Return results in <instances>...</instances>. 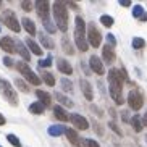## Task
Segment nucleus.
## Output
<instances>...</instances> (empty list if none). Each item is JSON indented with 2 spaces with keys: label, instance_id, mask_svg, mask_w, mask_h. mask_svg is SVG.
I'll list each match as a JSON object with an SVG mask.
<instances>
[{
  "label": "nucleus",
  "instance_id": "nucleus-1",
  "mask_svg": "<svg viewBox=\"0 0 147 147\" xmlns=\"http://www.w3.org/2000/svg\"><path fill=\"white\" fill-rule=\"evenodd\" d=\"M123 81H129L128 74L123 68L117 69L112 68L108 71V91H110V95L112 99L117 102L118 105H123V97H121V89H123Z\"/></svg>",
  "mask_w": 147,
  "mask_h": 147
},
{
  "label": "nucleus",
  "instance_id": "nucleus-2",
  "mask_svg": "<svg viewBox=\"0 0 147 147\" xmlns=\"http://www.w3.org/2000/svg\"><path fill=\"white\" fill-rule=\"evenodd\" d=\"M74 42H76V47H78L81 52H86L87 49H89L86 24H84V20H82L81 16L74 18Z\"/></svg>",
  "mask_w": 147,
  "mask_h": 147
},
{
  "label": "nucleus",
  "instance_id": "nucleus-3",
  "mask_svg": "<svg viewBox=\"0 0 147 147\" xmlns=\"http://www.w3.org/2000/svg\"><path fill=\"white\" fill-rule=\"evenodd\" d=\"M52 10H53V20H55L57 28L61 32H66V29H68V10H66V3L53 2Z\"/></svg>",
  "mask_w": 147,
  "mask_h": 147
},
{
  "label": "nucleus",
  "instance_id": "nucleus-4",
  "mask_svg": "<svg viewBox=\"0 0 147 147\" xmlns=\"http://www.w3.org/2000/svg\"><path fill=\"white\" fill-rule=\"evenodd\" d=\"M0 92H2V95H3L11 105H18V95H16V92H15L13 86H11L7 79L0 78Z\"/></svg>",
  "mask_w": 147,
  "mask_h": 147
},
{
  "label": "nucleus",
  "instance_id": "nucleus-5",
  "mask_svg": "<svg viewBox=\"0 0 147 147\" xmlns=\"http://www.w3.org/2000/svg\"><path fill=\"white\" fill-rule=\"evenodd\" d=\"M16 69L28 79V82L34 84V86H39V84H40V78H39V76H36L34 71L28 66L26 61H18V63H16Z\"/></svg>",
  "mask_w": 147,
  "mask_h": 147
},
{
  "label": "nucleus",
  "instance_id": "nucleus-6",
  "mask_svg": "<svg viewBox=\"0 0 147 147\" xmlns=\"http://www.w3.org/2000/svg\"><path fill=\"white\" fill-rule=\"evenodd\" d=\"M87 42L89 45H92L94 49L100 47V44H102V36H100V31L97 29L94 23H91L89 26H87Z\"/></svg>",
  "mask_w": 147,
  "mask_h": 147
},
{
  "label": "nucleus",
  "instance_id": "nucleus-7",
  "mask_svg": "<svg viewBox=\"0 0 147 147\" xmlns=\"http://www.w3.org/2000/svg\"><path fill=\"white\" fill-rule=\"evenodd\" d=\"M3 23L8 26V29H11L13 32H20V29H21V26H20V23H18V20H16V15H15L11 10H7V11H5Z\"/></svg>",
  "mask_w": 147,
  "mask_h": 147
},
{
  "label": "nucleus",
  "instance_id": "nucleus-8",
  "mask_svg": "<svg viewBox=\"0 0 147 147\" xmlns=\"http://www.w3.org/2000/svg\"><path fill=\"white\" fill-rule=\"evenodd\" d=\"M36 7H37V15L40 16L42 21L50 20V8H52L50 2H47V0H39V2H36Z\"/></svg>",
  "mask_w": 147,
  "mask_h": 147
},
{
  "label": "nucleus",
  "instance_id": "nucleus-9",
  "mask_svg": "<svg viewBox=\"0 0 147 147\" xmlns=\"http://www.w3.org/2000/svg\"><path fill=\"white\" fill-rule=\"evenodd\" d=\"M128 105H129L133 110H141L142 105H144L142 95L139 94L138 91H129V94H128Z\"/></svg>",
  "mask_w": 147,
  "mask_h": 147
},
{
  "label": "nucleus",
  "instance_id": "nucleus-10",
  "mask_svg": "<svg viewBox=\"0 0 147 147\" xmlns=\"http://www.w3.org/2000/svg\"><path fill=\"white\" fill-rule=\"evenodd\" d=\"M69 121L74 125V128H78V129H81V131H86L87 128H89V121L82 117V115H78V113L69 115Z\"/></svg>",
  "mask_w": 147,
  "mask_h": 147
},
{
  "label": "nucleus",
  "instance_id": "nucleus-11",
  "mask_svg": "<svg viewBox=\"0 0 147 147\" xmlns=\"http://www.w3.org/2000/svg\"><path fill=\"white\" fill-rule=\"evenodd\" d=\"M89 65H91L92 71L97 73L99 76H102V74L105 73V71H104V63H102V60H100L97 55H92L91 58H89Z\"/></svg>",
  "mask_w": 147,
  "mask_h": 147
},
{
  "label": "nucleus",
  "instance_id": "nucleus-12",
  "mask_svg": "<svg viewBox=\"0 0 147 147\" xmlns=\"http://www.w3.org/2000/svg\"><path fill=\"white\" fill-rule=\"evenodd\" d=\"M79 84H81V91H82V94H84V97H86V100H89V102H91V100L94 99L92 84L89 81H86V79H81V81H79Z\"/></svg>",
  "mask_w": 147,
  "mask_h": 147
},
{
  "label": "nucleus",
  "instance_id": "nucleus-13",
  "mask_svg": "<svg viewBox=\"0 0 147 147\" xmlns=\"http://www.w3.org/2000/svg\"><path fill=\"white\" fill-rule=\"evenodd\" d=\"M102 57H104V60H105L107 65H112L113 61H115L117 55H115V50H113L112 45H105V47L102 49Z\"/></svg>",
  "mask_w": 147,
  "mask_h": 147
},
{
  "label": "nucleus",
  "instance_id": "nucleus-14",
  "mask_svg": "<svg viewBox=\"0 0 147 147\" xmlns=\"http://www.w3.org/2000/svg\"><path fill=\"white\" fill-rule=\"evenodd\" d=\"M15 50H16L23 58H24V61H29L31 60V55H29V52H28L26 45H24L20 39H15Z\"/></svg>",
  "mask_w": 147,
  "mask_h": 147
},
{
  "label": "nucleus",
  "instance_id": "nucleus-15",
  "mask_svg": "<svg viewBox=\"0 0 147 147\" xmlns=\"http://www.w3.org/2000/svg\"><path fill=\"white\" fill-rule=\"evenodd\" d=\"M0 49L5 50L7 53H13L15 52V40L11 37H2L0 39Z\"/></svg>",
  "mask_w": 147,
  "mask_h": 147
},
{
  "label": "nucleus",
  "instance_id": "nucleus-16",
  "mask_svg": "<svg viewBox=\"0 0 147 147\" xmlns=\"http://www.w3.org/2000/svg\"><path fill=\"white\" fill-rule=\"evenodd\" d=\"M57 68H58L60 73L68 74V76L73 73V66L69 65V61H66L65 58H58V60H57Z\"/></svg>",
  "mask_w": 147,
  "mask_h": 147
},
{
  "label": "nucleus",
  "instance_id": "nucleus-17",
  "mask_svg": "<svg viewBox=\"0 0 147 147\" xmlns=\"http://www.w3.org/2000/svg\"><path fill=\"white\" fill-rule=\"evenodd\" d=\"M66 138H68V141L71 144H73V146H76V147H79L82 144V139L79 138L78 136V133H76V131L74 129H71V128H66Z\"/></svg>",
  "mask_w": 147,
  "mask_h": 147
},
{
  "label": "nucleus",
  "instance_id": "nucleus-18",
  "mask_svg": "<svg viewBox=\"0 0 147 147\" xmlns=\"http://www.w3.org/2000/svg\"><path fill=\"white\" fill-rule=\"evenodd\" d=\"M36 95L39 97V102L44 105V107H50V105H52V95L49 94V92L37 89V91H36Z\"/></svg>",
  "mask_w": 147,
  "mask_h": 147
},
{
  "label": "nucleus",
  "instance_id": "nucleus-19",
  "mask_svg": "<svg viewBox=\"0 0 147 147\" xmlns=\"http://www.w3.org/2000/svg\"><path fill=\"white\" fill-rule=\"evenodd\" d=\"M47 133H49V136H52V138H58V136L66 133V128L63 125H52V126H49Z\"/></svg>",
  "mask_w": 147,
  "mask_h": 147
},
{
  "label": "nucleus",
  "instance_id": "nucleus-20",
  "mask_svg": "<svg viewBox=\"0 0 147 147\" xmlns=\"http://www.w3.org/2000/svg\"><path fill=\"white\" fill-rule=\"evenodd\" d=\"M53 115L57 117V120H60V121H68L69 120L68 112H66L61 105H55V107H53Z\"/></svg>",
  "mask_w": 147,
  "mask_h": 147
},
{
  "label": "nucleus",
  "instance_id": "nucleus-21",
  "mask_svg": "<svg viewBox=\"0 0 147 147\" xmlns=\"http://www.w3.org/2000/svg\"><path fill=\"white\" fill-rule=\"evenodd\" d=\"M21 24H23V28L26 29V32L29 36H36V34H37V32H36V24L32 23V20H29V18H23Z\"/></svg>",
  "mask_w": 147,
  "mask_h": 147
},
{
  "label": "nucleus",
  "instance_id": "nucleus-22",
  "mask_svg": "<svg viewBox=\"0 0 147 147\" xmlns=\"http://www.w3.org/2000/svg\"><path fill=\"white\" fill-rule=\"evenodd\" d=\"M39 39H40V44H42L45 49H49V50H52L53 47H55V44H53V39H50L45 32H39Z\"/></svg>",
  "mask_w": 147,
  "mask_h": 147
},
{
  "label": "nucleus",
  "instance_id": "nucleus-23",
  "mask_svg": "<svg viewBox=\"0 0 147 147\" xmlns=\"http://www.w3.org/2000/svg\"><path fill=\"white\" fill-rule=\"evenodd\" d=\"M26 45L29 47V50L34 53V55H39V57L42 55V52H44L42 47H39V45H37V42H34L32 39H26Z\"/></svg>",
  "mask_w": 147,
  "mask_h": 147
},
{
  "label": "nucleus",
  "instance_id": "nucleus-24",
  "mask_svg": "<svg viewBox=\"0 0 147 147\" xmlns=\"http://www.w3.org/2000/svg\"><path fill=\"white\" fill-rule=\"evenodd\" d=\"M40 78H42V81L45 82L47 86H50V87L55 86V78H53L52 73H49V71H42V73H40Z\"/></svg>",
  "mask_w": 147,
  "mask_h": 147
},
{
  "label": "nucleus",
  "instance_id": "nucleus-25",
  "mask_svg": "<svg viewBox=\"0 0 147 147\" xmlns=\"http://www.w3.org/2000/svg\"><path fill=\"white\" fill-rule=\"evenodd\" d=\"M142 118L139 117V115H134L133 118H131V125H133V128H134V131L136 133H141L142 131Z\"/></svg>",
  "mask_w": 147,
  "mask_h": 147
},
{
  "label": "nucleus",
  "instance_id": "nucleus-26",
  "mask_svg": "<svg viewBox=\"0 0 147 147\" xmlns=\"http://www.w3.org/2000/svg\"><path fill=\"white\" fill-rule=\"evenodd\" d=\"M44 105L40 104V102H34V104L29 105V112L32 113V115H42L44 113Z\"/></svg>",
  "mask_w": 147,
  "mask_h": 147
},
{
  "label": "nucleus",
  "instance_id": "nucleus-27",
  "mask_svg": "<svg viewBox=\"0 0 147 147\" xmlns=\"http://www.w3.org/2000/svg\"><path fill=\"white\" fill-rule=\"evenodd\" d=\"M53 97H55V99L58 100L61 105H66V107H73V102H71V100H69L66 95L60 94V92H55V94H53Z\"/></svg>",
  "mask_w": 147,
  "mask_h": 147
},
{
  "label": "nucleus",
  "instance_id": "nucleus-28",
  "mask_svg": "<svg viewBox=\"0 0 147 147\" xmlns=\"http://www.w3.org/2000/svg\"><path fill=\"white\" fill-rule=\"evenodd\" d=\"M61 45H63V50H65L68 55H73V53H74V49L71 47V42H69V39L66 37V36L61 37Z\"/></svg>",
  "mask_w": 147,
  "mask_h": 147
},
{
  "label": "nucleus",
  "instance_id": "nucleus-29",
  "mask_svg": "<svg viewBox=\"0 0 147 147\" xmlns=\"http://www.w3.org/2000/svg\"><path fill=\"white\" fill-rule=\"evenodd\" d=\"M60 84H61V87H63V91H66V92H73V82L69 81V79H66V78H61L60 79Z\"/></svg>",
  "mask_w": 147,
  "mask_h": 147
},
{
  "label": "nucleus",
  "instance_id": "nucleus-30",
  "mask_svg": "<svg viewBox=\"0 0 147 147\" xmlns=\"http://www.w3.org/2000/svg\"><path fill=\"white\" fill-rule=\"evenodd\" d=\"M100 23H102L105 28H112L113 26V18L110 16V15H102V16H100Z\"/></svg>",
  "mask_w": 147,
  "mask_h": 147
},
{
  "label": "nucleus",
  "instance_id": "nucleus-31",
  "mask_svg": "<svg viewBox=\"0 0 147 147\" xmlns=\"http://www.w3.org/2000/svg\"><path fill=\"white\" fill-rule=\"evenodd\" d=\"M42 24H44V28L47 29V32H50V34H53L58 28H57V24H53L52 23V20H47V21H42Z\"/></svg>",
  "mask_w": 147,
  "mask_h": 147
},
{
  "label": "nucleus",
  "instance_id": "nucleus-32",
  "mask_svg": "<svg viewBox=\"0 0 147 147\" xmlns=\"http://www.w3.org/2000/svg\"><path fill=\"white\" fill-rule=\"evenodd\" d=\"M52 58L53 57L52 55H49L47 58H44V60H39V63H37V66H39V68H49V66L52 65Z\"/></svg>",
  "mask_w": 147,
  "mask_h": 147
},
{
  "label": "nucleus",
  "instance_id": "nucleus-33",
  "mask_svg": "<svg viewBox=\"0 0 147 147\" xmlns=\"http://www.w3.org/2000/svg\"><path fill=\"white\" fill-rule=\"evenodd\" d=\"M7 139H8V142L15 147H21V141L15 136V134H7Z\"/></svg>",
  "mask_w": 147,
  "mask_h": 147
},
{
  "label": "nucleus",
  "instance_id": "nucleus-34",
  "mask_svg": "<svg viewBox=\"0 0 147 147\" xmlns=\"http://www.w3.org/2000/svg\"><path fill=\"white\" fill-rule=\"evenodd\" d=\"M144 45H146V40H144L142 37H134V39H133V47L136 49V50L142 49Z\"/></svg>",
  "mask_w": 147,
  "mask_h": 147
},
{
  "label": "nucleus",
  "instance_id": "nucleus-35",
  "mask_svg": "<svg viewBox=\"0 0 147 147\" xmlns=\"http://www.w3.org/2000/svg\"><path fill=\"white\" fill-rule=\"evenodd\" d=\"M15 86L23 92H29V87L26 86V82L23 81V79H15Z\"/></svg>",
  "mask_w": 147,
  "mask_h": 147
},
{
  "label": "nucleus",
  "instance_id": "nucleus-36",
  "mask_svg": "<svg viewBox=\"0 0 147 147\" xmlns=\"http://www.w3.org/2000/svg\"><path fill=\"white\" fill-rule=\"evenodd\" d=\"M133 16L134 18H142L144 16V8L141 7V5H136L133 8Z\"/></svg>",
  "mask_w": 147,
  "mask_h": 147
},
{
  "label": "nucleus",
  "instance_id": "nucleus-37",
  "mask_svg": "<svg viewBox=\"0 0 147 147\" xmlns=\"http://www.w3.org/2000/svg\"><path fill=\"white\" fill-rule=\"evenodd\" d=\"M84 144H86L87 147H100L99 142H97V141H94V139H86V141H84Z\"/></svg>",
  "mask_w": 147,
  "mask_h": 147
},
{
  "label": "nucleus",
  "instance_id": "nucleus-38",
  "mask_svg": "<svg viewBox=\"0 0 147 147\" xmlns=\"http://www.w3.org/2000/svg\"><path fill=\"white\" fill-rule=\"evenodd\" d=\"M21 8L24 10V11H29V10L32 8V3H31V2H21Z\"/></svg>",
  "mask_w": 147,
  "mask_h": 147
},
{
  "label": "nucleus",
  "instance_id": "nucleus-39",
  "mask_svg": "<svg viewBox=\"0 0 147 147\" xmlns=\"http://www.w3.org/2000/svg\"><path fill=\"white\" fill-rule=\"evenodd\" d=\"M108 126H110V128H112V129L115 131V133H117L118 136H121V129H120V128H118L117 125H115V123H113V121H110V123H108Z\"/></svg>",
  "mask_w": 147,
  "mask_h": 147
},
{
  "label": "nucleus",
  "instance_id": "nucleus-40",
  "mask_svg": "<svg viewBox=\"0 0 147 147\" xmlns=\"http://www.w3.org/2000/svg\"><path fill=\"white\" fill-rule=\"evenodd\" d=\"M107 40L110 42V45H112V47H115V45H117V39L113 37V34H107Z\"/></svg>",
  "mask_w": 147,
  "mask_h": 147
},
{
  "label": "nucleus",
  "instance_id": "nucleus-41",
  "mask_svg": "<svg viewBox=\"0 0 147 147\" xmlns=\"http://www.w3.org/2000/svg\"><path fill=\"white\" fill-rule=\"evenodd\" d=\"M3 63H5V66H13V60H11V57H3Z\"/></svg>",
  "mask_w": 147,
  "mask_h": 147
},
{
  "label": "nucleus",
  "instance_id": "nucleus-42",
  "mask_svg": "<svg viewBox=\"0 0 147 147\" xmlns=\"http://www.w3.org/2000/svg\"><path fill=\"white\" fill-rule=\"evenodd\" d=\"M118 3H120L121 7H129V5H131V2H129V0H120Z\"/></svg>",
  "mask_w": 147,
  "mask_h": 147
},
{
  "label": "nucleus",
  "instance_id": "nucleus-43",
  "mask_svg": "<svg viewBox=\"0 0 147 147\" xmlns=\"http://www.w3.org/2000/svg\"><path fill=\"white\" fill-rule=\"evenodd\" d=\"M66 5H69V7L74 8V10H78V3H74V2H66Z\"/></svg>",
  "mask_w": 147,
  "mask_h": 147
},
{
  "label": "nucleus",
  "instance_id": "nucleus-44",
  "mask_svg": "<svg viewBox=\"0 0 147 147\" xmlns=\"http://www.w3.org/2000/svg\"><path fill=\"white\" fill-rule=\"evenodd\" d=\"M3 125H5V117L0 113V126H3Z\"/></svg>",
  "mask_w": 147,
  "mask_h": 147
},
{
  "label": "nucleus",
  "instance_id": "nucleus-45",
  "mask_svg": "<svg viewBox=\"0 0 147 147\" xmlns=\"http://www.w3.org/2000/svg\"><path fill=\"white\" fill-rule=\"evenodd\" d=\"M142 121H144V125H146V126H147V113H146V115H144V118H142Z\"/></svg>",
  "mask_w": 147,
  "mask_h": 147
},
{
  "label": "nucleus",
  "instance_id": "nucleus-46",
  "mask_svg": "<svg viewBox=\"0 0 147 147\" xmlns=\"http://www.w3.org/2000/svg\"><path fill=\"white\" fill-rule=\"evenodd\" d=\"M142 21H147V13H144V16H142Z\"/></svg>",
  "mask_w": 147,
  "mask_h": 147
},
{
  "label": "nucleus",
  "instance_id": "nucleus-47",
  "mask_svg": "<svg viewBox=\"0 0 147 147\" xmlns=\"http://www.w3.org/2000/svg\"><path fill=\"white\" fill-rule=\"evenodd\" d=\"M146 142H147V134H146Z\"/></svg>",
  "mask_w": 147,
  "mask_h": 147
},
{
  "label": "nucleus",
  "instance_id": "nucleus-48",
  "mask_svg": "<svg viewBox=\"0 0 147 147\" xmlns=\"http://www.w3.org/2000/svg\"><path fill=\"white\" fill-rule=\"evenodd\" d=\"M0 7H2V2H0Z\"/></svg>",
  "mask_w": 147,
  "mask_h": 147
},
{
  "label": "nucleus",
  "instance_id": "nucleus-49",
  "mask_svg": "<svg viewBox=\"0 0 147 147\" xmlns=\"http://www.w3.org/2000/svg\"><path fill=\"white\" fill-rule=\"evenodd\" d=\"M0 147H2V146H0Z\"/></svg>",
  "mask_w": 147,
  "mask_h": 147
}]
</instances>
